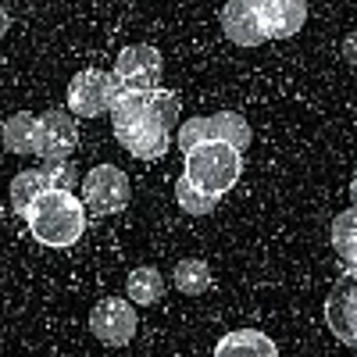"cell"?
<instances>
[{
  "mask_svg": "<svg viewBox=\"0 0 357 357\" xmlns=\"http://www.w3.org/2000/svg\"><path fill=\"white\" fill-rule=\"evenodd\" d=\"M178 93L172 89H118L111 104V132L136 161H158L172 151V132L178 129Z\"/></svg>",
  "mask_w": 357,
  "mask_h": 357,
  "instance_id": "cell-1",
  "label": "cell"
},
{
  "mask_svg": "<svg viewBox=\"0 0 357 357\" xmlns=\"http://www.w3.org/2000/svg\"><path fill=\"white\" fill-rule=\"evenodd\" d=\"M25 225L29 232L36 236V243L43 247H54V250H65L72 243L82 240V232H86V207L75 193L68 190H47L40 193L33 204L25 207Z\"/></svg>",
  "mask_w": 357,
  "mask_h": 357,
  "instance_id": "cell-2",
  "label": "cell"
},
{
  "mask_svg": "<svg viewBox=\"0 0 357 357\" xmlns=\"http://www.w3.org/2000/svg\"><path fill=\"white\" fill-rule=\"evenodd\" d=\"M183 178L215 200H222L243 175V151H236L232 143H197L183 154Z\"/></svg>",
  "mask_w": 357,
  "mask_h": 357,
  "instance_id": "cell-3",
  "label": "cell"
},
{
  "mask_svg": "<svg viewBox=\"0 0 357 357\" xmlns=\"http://www.w3.org/2000/svg\"><path fill=\"white\" fill-rule=\"evenodd\" d=\"M178 151H193L197 143H232L236 151H247L254 129L243 114L236 111H218V114H200L190 122H178Z\"/></svg>",
  "mask_w": 357,
  "mask_h": 357,
  "instance_id": "cell-4",
  "label": "cell"
},
{
  "mask_svg": "<svg viewBox=\"0 0 357 357\" xmlns=\"http://www.w3.org/2000/svg\"><path fill=\"white\" fill-rule=\"evenodd\" d=\"M79 200L86 207V215H93V218H107V215L126 211L129 200H132L129 175L118 168V165H97V168H89L82 175Z\"/></svg>",
  "mask_w": 357,
  "mask_h": 357,
  "instance_id": "cell-5",
  "label": "cell"
},
{
  "mask_svg": "<svg viewBox=\"0 0 357 357\" xmlns=\"http://www.w3.org/2000/svg\"><path fill=\"white\" fill-rule=\"evenodd\" d=\"M118 79L114 72H104V68H82L72 75L68 82V111L75 118H100V114H111V104L118 97Z\"/></svg>",
  "mask_w": 357,
  "mask_h": 357,
  "instance_id": "cell-6",
  "label": "cell"
},
{
  "mask_svg": "<svg viewBox=\"0 0 357 357\" xmlns=\"http://www.w3.org/2000/svg\"><path fill=\"white\" fill-rule=\"evenodd\" d=\"M114 79L122 89H136V93H151V89H161L165 79V57L158 47L151 43H132L118 54L114 61Z\"/></svg>",
  "mask_w": 357,
  "mask_h": 357,
  "instance_id": "cell-7",
  "label": "cell"
},
{
  "mask_svg": "<svg viewBox=\"0 0 357 357\" xmlns=\"http://www.w3.org/2000/svg\"><path fill=\"white\" fill-rule=\"evenodd\" d=\"M136 304L129 296H104L89 311V333H93L104 347H126L136 336Z\"/></svg>",
  "mask_w": 357,
  "mask_h": 357,
  "instance_id": "cell-8",
  "label": "cell"
},
{
  "mask_svg": "<svg viewBox=\"0 0 357 357\" xmlns=\"http://www.w3.org/2000/svg\"><path fill=\"white\" fill-rule=\"evenodd\" d=\"M79 146L75 114L65 107H47L36 126V158L40 161H68Z\"/></svg>",
  "mask_w": 357,
  "mask_h": 357,
  "instance_id": "cell-9",
  "label": "cell"
},
{
  "mask_svg": "<svg viewBox=\"0 0 357 357\" xmlns=\"http://www.w3.org/2000/svg\"><path fill=\"white\" fill-rule=\"evenodd\" d=\"M325 325L343 347L357 350V279L350 272H343L325 296Z\"/></svg>",
  "mask_w": 357,
  "mask_h": 357,
  "instance_id": "cell-10",
  "label": "cell"
},
{
  "mask_svg": "<svg viewBox=\"0 0 357 357\" xmlns=\"http://www.w3.org/2000/svg\"><path fill=\"white\" fill-rule=\"evenodd\" d=\"M257 15L268 40H289L307 22V0H264Z\"/></svg>",
  "mask_w": 357,
  "mask_h": 357,
  "instance_id": "cell-11",
  "label": "cell"
},
{
  "mask_svg": "<svg viewBox=\"0 0 357 357\" xmlns=\"http://www.w3.org/2000/svg\"><path fill=\"white\" fill-rule=\"evenodd\" d=\"M218 18H222V33L236 47H261L268 40L257 8H250L247 0H225V8H222Z\"/></svg>",
  "mask_w": 357,
  "mask_h": 357,
  "instance_id": "cell-12",
  "label": "cell"
},
{
  "mask_svg": "<svg viewBox=\"0 0 357 357\" xmlns=\"http://www.w3.org/2000/svg\"><path fill=\"white\" fill-rule=\"evenodd\" d=\"M215 357H279V347L261 329H232L215 343Z\"/></svg>",
  "mask_w": 357,
  "mask_h": 357,
  "instance_id": "cell-13",
  "label": "cell"
},
{
  "mask_svg": "<svg viewBox=\"0 0 357 357\" xmlns=\"http://www.w3.org/2000/svg\"><path fill=\"white\" fill-rule=\"evenodd\" d=\"M36 126H40V114H33V111H18L8 122H0V143H4V151L36 154Z\"/></svg>",
  "mask_w": 357,
  "mask_h": 357,
  "instance_id": "cell-14",
  "label": "cell"
},
{
  "mask_svg": "<svg viewBox=\"0 0 357 357\" xmlns=\"http://www.w3.org/2000/svg\"><path fill=\"white\" fill-rule=\"evenodd\" d=\"M126 296L136 304V307H151L165 296V275L158 272L154 264H139L129 272L126 279Z\"/></svg>",
  "mask_w": 357,
  "mask_h": 357,
  "instance_id": "cell-15",
  "label": "cell"
},
{
  "mask_svg": "<svg viewBox=\"0 0 357 357\" xmlns=\"http://www.w3.org/2000/svg\"><path fill=\"white\" fill-rule=\"evenodd\" d=\"M172 282L178 293H186V296H200L211 289V268H207V261L200 257H186V261H178L172 268Z\"/></svg>",
  "mask_w": 357,
  "mask_h": 357,
  "instance_id": "cell-16",
  "label": "cell"
},
{
  "mask_svg": "<svg viewBox=\"0 0 357 357\" xmlns=\"http://www.w3.org/2000/svg\"><path fill=\"white\" fill-rule=\"evenodd\" d=\"M47 190H50V178H47L43 165L40 168H25V172H18L11 178V207L18 215H25V207L33 204L40 193H47Z\"/></svg>",
  "mask_w": 357,
  "mask_h": 357,
  "instance_id": "cell-17",
  "label": "cell"
},
{
  "mask_svg": "<svg viewBox=\"0 0 357 357\" xmlns=\"http://www.w3.org/2000/svg\"><path fill=\"white\" fill-rule=\"evenodd\" d=\"M333 250L340 254L343 264H354L357 261V207H347V211H340L333 218Z\"/></svg>",
  "mask_w": 357,
  "mask_h": 357,
  "instance_id": "cell-18",
  "label": "cell"
},
{
  "mask_svg": "<svg viewBox=\"0 0 357 357\" xmlns=\"http://www.w3.org/2000/svg\"><path fill=\"white\" fill-rule=\"evenodd\" d=\"M175 200H178V207H183L186 215H193V218L211 215L215 207H218V200H215V197H207V193H200L197 186H190L183 175H178V183H175Z\"/></svg>",
  "mask_w": 357,
  "mask_h": 357,
  "instance_id": "cell-19",
  "label": "cell"
},
{
  "mask_svg": "<svg viewBox=\"0 0 357 357\" xmlns=\"http://www.w3.org/2000/svg\"><path fill=\"white\" fill-rule=\"evenodd\" d=\"M43 172L50 178V190H68L75 193V186H82V178H79V168L72 161H43Z\"/></svg>",
  "mask_w": 357,
  "mask_h": 357,
  "instance_id": "cell-20",
  "label": "cell"
},
{
  "mask_svg": "<svg viewBox=\"0 0 357 357\" xmlns=\"http://www.w3.org/2000/svg\"><path fill=\"white\" fill-rule=\"evenodd\" d=\"M343 61L350 65V68H357V33H350V36H343Z\"/></svg>",
  "mask_w": 357,
  "mask_h": 357,
  "instance_id": "cell-21",
  "label": "cell"
},
{
  "mask_svg": "<svg viewBox=\"0 0 357 357\" xmlns=\"http://www.w3.org/2000/svg\"><path fill=\"white\" fill-rule=\"evenodd\" d=\"M8 25H11V18H8V8H4V4H0V40H4V36H8Z\"/></svg>",
  "mask_w": 357,
  "mask_h": 357,
  "instance_id": "cell-22",
  "label": "cell"
},
{
  "mask_svg": "<svg viewBox=\"0 0 357 357\" xmlns=\"http://www.w3.org/2000/svg\"><path fill=\"white\" fill-rule=\"evenodd\" d=\"M350 200H354V207H357V172H354V178H350Z\"/></svg>",
  "mask_w": 357,
  "mask_h": 357,
  "instance_id": "cell-23",
  "label": "cell"
},
{
  "mask_svg": "<svg viewBox=\"0 0 357 357\" xmlns=\"http://www.w3.org/2000/svg\"><path fill=\"white\" fill-rule=\"evenodd\" d=\"M347 272H350V275L357 279V261H354V264H347Z\"/></svg>",
  "mask_w": 357,
  "mask_h": 357,
  "instance_id": "cell-24",
  "label": "cell"
},
{
  "mask_svg": "<svg viewBox=\"0 0 357 357\" xmlns=\"http://www.w3.org/2000/svg\"><path fill=\"white\" fill-rule=\"evenodd\" d=\"M247 4H250V8H261V4H264V0H247Z\"/></svg>",
  "mask_w": 357,
  "mask_h": 357,
  "instance_id": "cell-25",
  "label": "cell"
}]
</instances>
